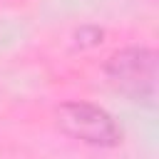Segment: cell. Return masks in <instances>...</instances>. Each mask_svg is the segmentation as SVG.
Returning <instances> with one entry per match:
<instances>
[{
	"instance_id": "cell-2",
	"label": "cell",
	"mask_w": 159,
	"mask_h": 159,
	"mask_svg": "<svg viewBox=\"0 0 159 159\" xmlns=\"http://www.w3.org/2000/svg\"><path fill=\"white\" fill-rule=\"evenodd\" d=\"M55 122L60 132L92 147H114L122 139V129L117 127L112 114L87 102L62 104L55 112Z\"/></svg>"
},
{
	"instance_id": "cell-1",
	"label": "cell",
	"mask_w": 159,
	"mask_h": 159,
	"mask_svg": "<svg viewBox=\"0 0 159 159\" xmlns=\"http://www.w3.org/2000/svg\"><path fill=\"white\" fill-rule=\"evenodd\" d=\"M159 65L157 55L147 47H129L107 62V82L124 97L144 104H154Z\"/></svg>"
}]
</instances>
